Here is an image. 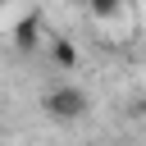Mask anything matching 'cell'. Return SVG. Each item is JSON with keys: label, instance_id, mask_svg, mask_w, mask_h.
<instances>
[{"label": "cell", "instance_id": "cell-1", "mask_svg": "<svg viewBox=\"0 0 146 146\" xmlns=\"http://www.w3.org/2000/svg\"><path fill=\"white\" fill-rule=\"evenodd\" d=\"M87 91L82 87H73V82H59V87H50L46 96H41V110L55 119V123H78L82 114H87Z\"/></svg>", "mask_w": 146, "mask_h": 146}, {"label": "cell", "instance_id": "cell-2", "mask_svg": "<svg viewBox=\"0 0 146 146\" xmlns=\"http://www.w3.org/2000/svg\"><path fill=\"white\" fill-rule=\"evenodd\" d=\"M36 46H41V14L32 9V14H23L18 27H14V50H18V55H32Z\"/></svg>", "mask_w": 146, "mask_h": 146}, {"label": "cell", "instance_id": "cell-3", "mask_svg": "<svg viewBox=\"0 0 146 146\" xmlns=\"http://www.w3.org/2000/svg\"><path fill=\"white\" fill-rule=\"evenodd\" d=\"M50 59H55L59 68H78L82 55H78V46H73L68 36H55V41H50Z\"/></svg>", "mask_w": 146, "mask_h": 146}, {"label": "cell", "instance_id": "cell-4", "mask_svg": "<svg viewBox=\"0 0 146 146\" xmlns=\"http://www.w3.org/2000/svg\"><path fill=\"white\" fill-rule=\"evenodd\" d=\"M87 9H91L96 18H114V14L123 9V0H87Z\"/></svg>", "mask_w": 146, "mask_h": 146}, {"label": "cell", "instance_id": "cell-5", "mask_svg": "<svg viewBox=\"0 0 146 146\" xmlns=\"http://www.w3.org/2000/svg\"><path fill=\"white\" fill-rule=\"evenodd\" d=\"M137 114H141V119H146V96H141V100H137Z\"/></svg>", "mask_w": 146, "mask_h": 146}, {"label": "cell", "instance_id": "cell-6", "mask_svg": "<svg viewBox=\"0 0 146 146\" xmlns=\"http://www.w3.org/2000/svg\"><path fill=\"white\" fill-rule=\"evenodd\" d=\"M5 5H9V0H0V14H5Z\"/></svg>", "mask_w": 146, "mask_h": 146}]
</instances>
